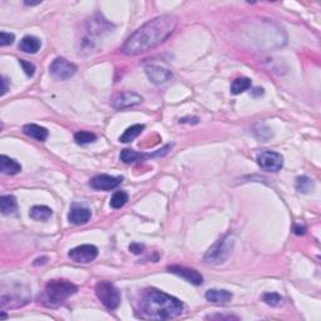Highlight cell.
Segmentation results:
<instances>
[{
  "label": "cell",
  "mask_w": 321,
  "mask_h": 321,
  "mask_svg": "<svg viewBox=\"0 0 321 321\" xmlns=\"http://www.w3.org/2000/svg\"><path fill=\"white\" fill-rule=\"evenodd\" d=\"M176 26V15L166 14L154 18L143 24L128 38L122 48V52L129 57L150 52L162 44L174 32Z\"/></svg>",
  "instance_id": "cell-1"
},
{
  "label": "cell",
  "mask_w": 321,
  "mask_h": 321,
  "mask_svg": "<svg viewBox=\"0 0 321 321\" xmlns=\"http://www.w3.org/2000/svg\"><path fill=\"white\" fill-rule=\"evenodd\" d=\"M183 310L182 301L157 289L146 290L139 301V313L146 319L170 320L181 315Z\"/></svg>",
  "instance_id": "cell-2"
},
{
  "label": "cell",
  "mask_w": 321,
  "mask_h": 321,
  "mask_svg": "<svg viewBox=\"0 0 321 321\" xmlns=\"http://www.w3.org/2000/svg\"><path fill=\"white\" fill-rule=\"evenodd\" d=\"M78 287L68 280H52L44 287L43 292L38 296V301L43 306L55 309L63 305L70 296L77 294Z\"/></svg>",
  "instance_id": "cell-3"
},
{
  "label": "cell",
  "mask_w": 321,
  "mask_h": 321,
  "mask_svg": "<svg viewBox=\"0 0 321 321\" xmlns=\"http://www.w3.org/2000/svg\"><path fill=\"white\" fill-rule=\"evenodd\" d=\"M235 246V238L232 235H226L225 237L217 241L214 246L209 249L206 252L203 261L210 265H218V263L225 262L230 257L232 250Z\"/></svg>",
  "instance_id": "cell-4"
},
{
  "label": "cell",
  "mask_w": 321,
  "mask_h": 321,
  "mask_svg": "<svg viewBox=\"0 0 321 321\" xmlns=\"http://www.w3.org/2000/svg\"><path fill=\"white\" fill-rule=\"evenodd\" d=\"M97 298L108 310H116L121 305V292L109 281H101L96 285Z\"/></svg>",
  "instance_id": "cell-5"
},
{
  "label": "cell",
  "mask_w": 321,
  "mask_h": 321,
  "mask_svg": "<svg viewBox=\"0 0 321 321\" xmlns=\"http://www.w3.org/2000/svg\"><path fill=\"white\" fill-rule=\"evenodd\" d=\"M171 148H172V145H167V146H165V147L161 148V150H154V152H152V153H143V152H137V150H128V148H126V150H123L121 152V156H119V158H121V161L123 163L132 165V163L139 162V161H146V159L154 158V157L166 156V154H167L168 152L171 150Z\"/></svg>",
  "instance_id": "cell-6"
},
{
  "label": "cell",
  "mask_w": 321,
  "mask_h": 321,
  "mask_svg": "<svg viewBox=\"0 0 321 321\" xmlns=\"http://www.w3.org/2000/svg\"><path fill=\"white\" fill-rule=\"evenodd\" d=\"M78 68L65 58H57L49 65V73L57 81H67L77 73Z\"/></svg>",
  "instance_id": "cell-7"
},
{
  "label": "cell",
  "mask_w": 321,
  "mask_h": 321,
  "mask_svg": "<svg viewBox=\"0 0 321 321\" xmlns=\"http://www.w3.org/2000/svg\"><path fill=\"white\" fill-rule=\"evenodd\" d=\"M257 165L267 172H278L284 166V157L274 150H262L257 154Z\"/></svg>",
  "instance_id": "cell-8"
},
{
  "label": "cell",
  "mask_w": 321,
  "mask_h": 321,
  "mask_svg": "<svg viewBox=\"0 0 321 321\" xmlns=\"http://www.w3.org/2000/svg\"><path fill=\"white\" fill-rule=\"evenodd\" d=\"M68 256L72 261L78 263H89L96 260L98 256V249L94 245H81L68 252Z\"/></svg>",
  "instance_id": "cell-9"
},
{
  "label": "cell",
  "mask_w": 321,
  "mask_h": 321,
  "mask_svg": "<svg viewBox=\"0 0 321 321\" xmlns=\"http://www.w3.org/2000/svg\"><path fill=\"white\" fill-rule=\"evenodd\" d=\"M142 97L137 94L136 92H122L112 99V107L117 110L126 109V108L134 107L142 103Z\"/></svg>",
  "instance_id": "cell-10"
},
{
  "label": "cell",
  "mask_w": 321,
  "mask_h": 321,
  "mask_svg": "<svg viewBox=\"0 0 321 321\" xmlns=\"http://www.w3.org/2000/svg\"><path fill=\"white\" fill-rule=\"evenodd\" d=\"M122 177H113L109 174H99L89 181V186L96 191H110L118 187L122 182Z\"/></svg>",
  "instance_id": "cell-11"
},
{
  "label": "cell",
  "mask_w": 321,
  "mask_h": 321,
  "mask_svg": "<svg viewBox=\"0 0 321 321\" xmlns=\"http://www.w3.org/2000/svg\"><path fill=\"white\" fill-rule=\"evenodd\" d=\"M167 270L174 275L179 276V278H185L187 282L196 286H200L203 284V278L200 272L194 269H190V267L178 266V265H173V266H168Z\"/></svg>",
  "instance_id": "cell-12"
},
{
  "label": "cell",
  "mask_w": 321,
  "mask_h": 321,
  "mask_svg": "<svg viewBox=\"0 0 321 321\" xmlns=\"http://www.w3.org/2000/svg\"><path fill=\"white\" fill-rule=\"evenodd\" d=\"M146 74H147L148 79L157 86L167 83L173 77L171 70L161 67V65H156V64H150V65L146 67Z\"/></svg>",
  "instance_id": "cell-13"
},
{
  "label": "cell",
  "mask_w": 321,
  "mask_h": 321,
  "mask_svg": "<svg viewBox=\"0 0 321 321\" xmlns=\"http://www.w3.org/2000/svg\"><path fill=\"white\" fill-rule=\"evenodd\" d=\"M90 216H92V212L88 207L73 203L69 214H68V221L72 225H84L90 220Z\"/></svg>",
  "instance_id": "cell-14"
},
{
  "label": "cell",
  "mask_w": 321,
  "mask_h": 321,
  "mask_svg": "<svg viewBox=\"0 0 321 321\" xmlns=\"http://www.w3.org/2000/svg\"><path fill=\"white\" fill-rule=\"evenodd\" d=\"M0 171L4 174L14 176V174L21 172V165L15 159L5 156V154H1V157H0Z\"/></svg>",
  "instance_id": "cell-15"
},
{
  "label": "cell",
  "mask_w": 321,
  "mask_h": 321,
  "mask_svg": "<svg viewBox=\"0 0 321 321\" xmlns=\"http://www.w3.org/2000/svg\"><path fill=\"white\" fill-rule=\"evenodd\" d=\"M42 42L39 38L34 37V35H26L19 43V49L26 54H35L38 50L41 49Z\"/></svg>",
  "instance_id": "cell-16"
},
{
  "label": "cell",
  "mask_w": 321,
  "mask_h": 321,
  "mask_svg": "<svg viewBox=\"0 0 321 321\" xmlns=\"http://www.w3.org/2000/svg\"><path fill=\"white\" fill-rule=\"evenodd\" d=\"M23 132L24 134L35 139V141H39V142H44L48 138V136H49V132H48L46 128L41 127V126L38 125H33V123L24 126Z\"/></svg>",
  "instance_id": "cell-17"
},
{
  "label": "cell",
  "mask_w": 321,
  "mask_h": 321,
  "mask_svg": "<svg viewBox=\"0 0 321 321\" xmlns=\"http://www.w3.org/2000/svg\"><path fill=\"white\" fill-rule=\"evenodd\" d=\"M234 295L227 290L212 289L206 292V299L212 304H226L232 300Z\"/></svg>",
  "instance_id": "cell-18"
},
{
  "label": "cell",
  "mask_w": 321,
  "mask_h": 321,
  "mask_svg": "<svg viewBox=\"0 0 321 321\" xmlns=\"http://www.w3.org/2000/svg\"><path fill=\"white\" fill-rule=\"evenodd\" d=\"M53 214V210L48 206H34L30 209L29 216L30 218L35 221H46L49 220Z\"/></svg>",
  "instance_id": "cell-19"
},
{
  "label": "cell",
  "mask_w": 321,
  "mask_h": 321,
  "mask_svg": "<svg viewBox=\"0 0 321 321\" xmlns=\"http://www.w3.org/2000/svg\"><path fill=\"white\" fill-rule=\"evenodd\" d=\"M18 205L15 197L12 194H5L0 198V211L3 214H13L17 212Z\"/></svg>",
  "instance_id": "cell-20"
},
{
  "label": "cell",
  "mask_w": 321,
  "mask_h": 321,
  "mask_svg": "<svg viewBox=\"0 0 321 321\" xmlns=\"http://www.w3.org/2000/svg\"><path fill=\"white\" fill-rule=\"evenodd\" d=\"M143 129H145V125H133L128 127L125 130V133L119 137V142L122 143H129L132 142L133 139H136L139 134L142 133Z\"/></svg>",
  "instance_id": "cell-21"
},
{
  "label": "cell",
  "mask_w": 321,
  "mask_h": 321,
  "mask_svg": "<svg viewBox=\"0 0 321 321\" xmlns=\"http://www.w3.org/2000/svg\"><path fill=\"white\" fill-rule=\"evenodd\" d=\"M250 88H251V79L246 78V77L236 78L231 84V92L234 94H241Z\"/></svg>",
  "instance_id": "cell-22"
},
{
  "label": "cell",
  "mask_w": 321,
  "mask_h": 321,
  "mask_svg": "<svg viewBox=\"0 0 321 321\" xmlns=\"http://www.w3.org/2000/svg\"><path fill=\"white\" fill-rule=\"evenodd\" d=\"M296 190L301 193H310L314 190L313 179L307 176H301L296 178Z\"/></svg>",
  "instance_id": "cell-23"
},
{
  "label": "cell",
  "mask_w": 321,
  "mask_h": 321,
  "mask_svg": "<svg viewBox=\"0 0 321 321\" xmlns=\"http://www.w3.org/2000/svg\"><path fill=\"white\" fill-rule=\"evenodd\" d=\"M74 139H75V142L78 143V145L84 146V145H89V143L96 142L97 136L94 133L87 132V130H81V132H77V133L74 134Z\"/></svg>",
  "instance_id": "cell-24"
},
{
  "label": "cell",
  "mask_w": 321,
  "mask_h": 321,
  "mask_svg": "<svg viewBox=\"0 0 321 321\" xmlns=\"http://www.w3.org/2000/svg\"><path fill=\"white\" fill-rule=\"evenodd\" d=\"M128 202V194L125 191H118L113 194L112 200H110V207L114 210L122 209L126 203Z\"/></svg>",
  "instance_id": "cell-25"
},
{
  "label": "cell",
  "mask_w": 321,
  "mask_h": 321,
  "mask_svg": "<svg viewBox=\"0 0 321 321\" xmlns=\"http://www.w3.org/2000/svg\"><path fill=\"white\" fill-rule=\"evenodd\" d=\"M262 300L272 307L281 306L282 302H284V299L281 298V295L276 294V292H266V294H263Z\"/></svg>",
  "instance_id": "cell-26"
},
{
  "label": "cell",
  "mask_w": 321,
  "mask_h": 321,
  "mask_svg": "<svg viewBox=\"0 0 321 321\" xmlns=\"http://www.w3.org/2000/svg\"><path fill=\"white\" fill-rule=\"evenodd\" d=\"M15 41V35L12 33H6L1 32L0 33V45L6 46V45H12Z\"/></svg>",
  "instance_id": "cell-27"
},
{
  "label": "cell",
  "mask_w": 321,
  "mask_h": 321,
  "mask_svg": "<svg viewBox=\"0 0 321 321\" xmlns=\"http://www.w3.org/2000/svg\"><path fill=\"white\" fill-rule=\"evenodd\" d=\"M19 64L21 65V68H23L24 73H25L28 77H33L35 73V65L33 63H30V62L28 61H24V59H21L19 61Z\"/></svg>",
  "instance_id": "cell-28"
},
{
  "label": "cell",
  "mask_w": 321,
  "mask_h": 321,
  "mask_svg": "<svg viewBox=\"0 0 321 321\" xmlns=\"http://www.w3.org/2000/svg\"><path fill=\"white\" fill-rule=\"evenodd\" d=\"M206 319H210V320H238L237 316L234 315H209L206 316Z\"/></svg>",
  "instance_id": "cell-29"
},
{
  "label": "cell",
  "mask_w": 321,
  "mask_h": 321,
  "mask_svg": "<svg viewBox=\"0 0 321 321\" xmlns=\"http://www.w3.org/2000/svg\"><path fill=\"white\" fill-rule=\"evenodd\" d=\"M143 249H145V246L141 245V243H132V245L129 246V251L133 252V254H136V255L142 254Z\"/></svg>",
  "instance_id": "cell-30"
},
{
  "label": "cell",
  "mask_w": 321,
  "mask_h": 321,
  "mask_svg": "<svg viewBox=\"0 0 321 321\" xmlns=\"http://www.w3.org/2000/svg\"><path fill=\"white\" fill-rule=\"evenodd\" d=\"M9 82L6 78H1V96H4L6 92H8V88H9Z\"/></svg>",
  "instance_id": "cell-31"
},
{
  "label": "cell",
  "mask_w": 321,
  "mask_h": 321,
  "mask_svg": "<svg viewBox=\"0 0 321 321\" xmlns=\"http://www.w3.org/2000/svg\"><path fill=\"white\" fill-rule=\"evenodd\" d=\"M179 123H194L196 125V123H198V118L197 117H191V118L187 117V118L179 119Z\"/></svg>",
  "instance_id": "cell-32"
},
{
  "label": "cell",
  "mask_w": 321,
  "mask_h": 321,
  "mask_svg": "<svg viewBox=\"0 0 321 321\" xmlns=\"http://www.w3.org/2000/svg\"><path fill=\"white\" fill-rule=\"evenodd\" d=\"M305 231H306V229H305V226L295 225V227H294V232H295L296 235H304Z\"/></svg>",
  "instance_id": "cell-33"
},
{
  "label": "cell",
  "mask_w": 321,
  "mask_h": 321,
  "mask_svg": "<svg viewBox=\"0 0 321 321\" xmlns=\"http://www.w3.org/2000/svg\"><path fill=\"white\" fill-rule=\"evenodd\" d=\"M263 94V89L262 88H256V89L252 90V96L257 97V96H262Z\"/></svg>",
  "instance_id": "cell-34"
},
{
  "label": "cell",
  "mask_w": 321,
  "mask_h": 321,
  "mask_svg": "<svg viewBox=\"0 0 321 321\" xmlns=\"http://www.w3.org/2000/svg\"><path fill=\"white\" fill-rule=\"evenodd\" d=\"M46 261H48V257H45V256H44V257L37 258V260H35V262H34V265H39V263H41V265H43V263H45Z\"/></svg>",
  "instance_id": "cell-35"
},
{
  "label": "cell",
  "mask_w": 321,
  "mask_h": 321,
  "mask_svg": "<svg viewBox=\"0 0 321 321\" xmlns=\"http://www.w3.org/2000/svg\"><path fill=\"white\" fill-rule=\"evenodd\" d=\"M38 4H41V1H38V3H29V1H25V5L33 6V5H38Z\"/></svg>",
  "instance_id": "cell-36"
},
{
  "label": "cell",
  "mask_w": 321,
  "mask_h": 321,
  "mask_svg": "<svg viewBox=\"0 0 321 321\" xmlns=\"http://www.w3.org/2000/svg\"><path fill=\"white\" fill-rule=\"evenodd\" d=\"M0 318H1V319H6V314L4 313V311H1V314H0Z\"/></svg>",
  "instance_id": "cell-37"
}]
</instances>
